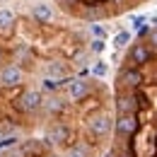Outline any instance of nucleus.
<instances>
[{
  "label": "nucleus",
  "instance_id": "5701e85b",
  "mask_svg": "<svg viewBox=\"0 0 157 157\" xmlns=\"http://www.w3.org/2000/svg\"><path fill=\"white\" fill-rule=\"evenodd\" d=\"M0 140H2V133H0Z\"/></svg>",
  "mask_w": 157,
  "mask_h": 157
},
{
  "label": "nucleus",
  "instance_id": "7ed1b4c3",
  "mask_svg": "<svg viewBox=\"0 0 157 157\" xmlns=\"http://www.w3.org/2000/svg\"><path fill=\"white\" fill-rule=\"evenodd\" d=\"M41 104H44V97H41L39 90H27L20 97V104H17V106H20L24 114H34V111L41 109Z\"/></svg>",
  "mask_w": 157,
  "mask_h": 157
},
{
  "label": "nucleus",
  "instance_id": "0eeeda50",
  "mask_svg": "<svg viewBox=\"0 0 157 157\" xmlns=\"http://www.w3.org/2000/svg\"><path fill=\"white\" fill-rule=\"evenodd\" d=\"M32 17L41 24H46V22L53 20V5H48V2H36L34 7H32Z\"/></svg>",
  "mask_w": 157,
  "mask_h": 157
},
{
  "label": "nucleus",
  "instance_id": "1a4fd4ad",
  "mask_svg": "<svg viewBox=\"0 0 157 157\" xmlns=\"http://www.w3.org/2000/svg\"><path fill=\"white\" fill-rule=\"evenodd\" d=\"M68 136H70V131H68L63 123H53V126L48 128V140H51V143H58L60 145V143L68 140Z\"/></svg>",
  "mask_w": 157,
  "mask_h": 157
},
{
  "label": "nucleus",
  "instance_id": "ddd939ff",
  "mask_svg": "<svg viewBox=\"0 0 157 157\" xmlns=\"http://www.w3.org/2000/svg\"><path fill=\"white\" fill-rule=\"evenodd\" d=\"M128 44H131V32H118L116 36H114V46L116 48H123Z\"/></svg>",
  "mask_w": 157,
  "mask_h": 157
},
{
  "label": "nucleus",
  "instance_id": "f3484780",
  "mask_svg": "<svg viewBox=\"0 0 157 157\" xmlns=\"http://www.w3.org/2000/svg\"><path fill=\"white\" fill-rule=\"evenodd\" d=\"M65 157H87V152H85V147H70Z\"/></svg>",
  "mask_w": 157,
  "mask_h": 157
},
{
  "label": "nucleus",
  "instance_id": "4468645a",
  "mask_svg": "<svg viewBox=\"0 0 157 157\" xmlns=\"http://www.w3.org/2000/svg\"><path fill=\"white\" fill-rule=\"evenodd\" d=\"M106 70H109V68H106V63H104V60H97V63H94V68H92V75L104 78V75H106Z\"/></svg>",
  "mask_w": 157,
  "mask_h": 157
},
{
  "label": "nucleus",
  "instance_id": "39448f33",
  "mask_svg": "<svg viewBox=\"0 0 157 157\" xmlns=\"http://www.w3.org/2000/svg\"><path fill=\"white\" fill-rule=\"evenodd\" d=\"M114 128L121 138H131L138 131V118L136 114H121V116L114 121Z\"/></svg>",
  "mask_w": 157,
  "mask_h": 157
},
{
  "label": "nucleus",
  "instance_id": "dca6fc26",
  "mask_svg": "<svg viewBox=\"0 0 157 157\" xmlns=\"http://www.w3.org/2000/svg\"><path fill=\"white\" fill-rule=\"evenodd\" d=\"M58 87H60V82H58V80H51V78H46V80H44V90L53 92V90H58Z\"/></svg>",
  "mask_w": 157,
  "mask_h": 157
},
{
  "label": "nucleus",
  "instance_id": "20e7f679",
  "mask_svg": "<svg viewBox=\"0 0 157 157\" xmlns=\"http://www.w3.org/2000/svg\"><path fill=\"white\" fill-rule=\"evenodd\" d=\"M152 58V51H150V46L147 44H143V41H138L131 46V51H128V60L133 63V68H140V65H145V63H150Z\"/></svg>",
  "mask_w": 157,
  "mask_h": 157
},
{
  "label": "nucleus",
  "instance_id": "a211bd4d",
  "mask_svg": "<svg viewBox=\"0 0 157 157\" xmlns=\"http://www.w3.org/2000/svg\"><path fill=\"white\" fill-rule=\"evenodd\" d=\"M92 51H94V53H101V51H104V39H94L92 41Z\"/></svg>",
  "mask_w": 157,
  "mask_h": 157
},
{
  "label": "nucleus",
  "instance_id": "aec40b11",
  "mask_svg": "<svg viewBox=\"0 0 157 157\" xmlns=\"http://www.w3.org/2000/svg\"><path fill=\"white\" fill-rule=\"evenodd\" d=\"M2 60H5V51L0 48V63H2Z\"/></svg>",
  "mask_w": 157,
  "mask_h": 157
},
{
  "label": "nucleus",
  "instance_id": "f03ea898",
  "mask_svg": "<svg viewBox=\"0 0 157 157\" xmlns=\"http://www.w3.org/2000/svg\"><path fill=\"white\" fill-rule=\"evenodd\" d=\"M87 128L94 133V136H106L111 131V116L106 111H97L87 118Z\"/></svg>",
  "mask_w": 157,
  "mask_h": 157
},
{
  "label": "nucleus",
  "instance_id": "f257e3e1",
  "mask_svg": "<svg viewBox=\"0 0 157 157\" xmlns=\"http://www.w3.org/2000/svg\"><path fill=\"white\" fill-rule=\"evenodd\" d=\"M22 82H24V73H22L20 65L10 63V65H5L0 70V85L2 87H20Z\"/></svg>",
  "mask_w": 157,
  "mask_h": 157
},
{
  "label": "nucleus",
  "instance_id": "2eb2a0df",
  "mask_svg": "<svg viewBox=\"0 0 157 157\" xmlns=\"http://www.w3.org/2000/svg\"><path fill=\"white\" fill-rule=\"evenodd\" d=\"M41 106H46L48 111H60V109H63V104H60V99H48V101H44Z\"/></svg>",
  "mask_w": 157,
  "mask_h": 157
},
{
  "label": "nucleus",
  "instance_id": "423d86ee",
  "mask_svg": "<svg viewBox=\"0 0 157 157\" xmlns=\"http://www.w3.org/2000/svg\"><path fill=\"white\" fill-rule=\"evenodd\" d=\"M65 87H68V97L73 99V101L85 99V97H87V92H90V82H85L82 78H70V80H65Z\"/></svg>",
  "mask_w": 157,
  "mask_h": 157
},
{
  "label": "nucleus",
  "instance_id": "f8f14e48",
  "mask_svg": "<svg viewBox=\"0 0 157 157\" xmlns=\"http://www.w3.org/2000/svg\"><path fill=\"white\" fill-rule=\"evenodd\" d=\"M12 27H15V12L12 10H0V32L7 34V32H12Z\"/></svg>",
  "mask_w": 157,
  "mask_h": 157
},
{
  "label": "nucleus",
  "instance_id": "9d476101",
  "mask_svg": "<svg viewBox=\"0 0 157 157\" xmlns=\"http://www.w3.org/2000/svg\"><path fill=\"white\" fill-rule=\"evenodd\" d=\"M46 78L58 80L60 85H65V68H63V63H58V60L48 63V65H46Z\"/></svg>",
  "mask_w": 157,
  "mask_h": 157
},
{
  "label": "nucleus",
  "instance_id": "9b49d317",
  "mask_svg": "<svg viewBox=\"0 0 157 157\" xmlns=\"http://www.w3.org/2000/svg\"><path fill=\"white\" fill-rule=\"evenodd\" d=\"M121 82L128 85V87H138V85L143 82V75H140L138 68H126V70L121 73Z\"/></svg>",
  "mask_w": 157,
  "mask_h": 157
},
{
  "label": "nucleus",
  "instance_id": "6e6552de",
  "mask_svg": "<svg viewBox=\"0 0 157 157\" xmlns=\"http://www.w3.org/2000/svg\"><path fill=\"white\" fill-rule=\"evenodd\" d=\"M116 109H118V116L121 114H136V97L133 94H118Z\"/></svg>",
  "mask_w": 157,
  "mask_h": 157
},
{
  "label": "nucleus",
  "instance_id": "412c9836",
  "mask_svg": "<svg viewBox=\"0 0 157 157\" xmlns=\"http://www.w3.org/2000/svg\"><path fill=\"white\" fill-rule=\"evenodd\" d=\"M63 2H73V0H63Z\"/></svg>",
  "mask_w": 157,
  "mask_h": 157
},
{
  "label": "nucleus",
  "instance_id": "4be33fe9",
  "mask_svg": "<svg viewBox=\"0 0 157 157\" xmlns=\"http://www.w3.org/2000/svg\"><path fill=\"white\" fill-rule=\"evenodd\" d=\"M48 157H58V155H48Z\"/></svg>",
  "mask_w": 157,
  "mask_h": 157
},
{
  "label": "nucleus",
  "instance_id": "6ab92c4d",
  "mask_svg": "<svg viewBox=\"0 0 157 157\" xmlns=\"http://www.w3.org/2000/svg\"><path fill=\"white\" fill-rule=\"evenodd\" d=\"M92 34H94L97 39H104V36H106V32H104V29H101L99 24H92Z\"/></svg>",
  "mask_w": 157,
  "mask_h": 157
}]
</instances>
